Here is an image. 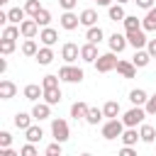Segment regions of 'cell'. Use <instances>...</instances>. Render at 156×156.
I'll return each mask as SVG.
<instances>
[{
	"instance_id": "6da1fadb",
	"label": "cell",
	"mask_w": 156,
	"mask_h": 156,
	"mask_svg": "<svg viewBox=\"0 0 156 156\" xmlns=\"http://www.w3.org/2000/svg\"><path fill=\"white\" fill-rule=\"evenodd\" d=\"M124 122L122 119H107L105 124H102V139H107V141H112V139H119L122 134H124Z\"/></svg>"
},
{
	"instance_id": "7a4b0ae2",
	"label": "cell",
	"mask_w": 156,
	"mask_h": 156,
	"mask_svg": "<svg viewBox=\"0 0 156 156\" xmlns=\"http://www.w3.org/2000/svg\"><path fill=\"white\" fill-rule=\"evenodd\" d=\"M51 134H54V141H58V144L68 141V136H71L68 122L61 119V117H54V119H51Z\"/></svg>"
},
{
	"instance_id": "3957f363",
	"label": "cell",
	"mask_w": 156,
	"mask_h": 156,
	"mask_svg": "<svg viewBox=\"0 0 156 156\" xmlns=\"http://www.w3.org/2000/svg\"><path fill=\"white\" fill-rule=\"evenodd\" d=\"M58 78L63 80V83H80L83 78H85V73H83V68L80 66H61V71H58Z\"/></svg>"
},
{
	"instance_id": "277c9868",
	"label": "cell",
	"mask_w": 156,
	"mask_h": 156,
	"mask_svg": "<svg viewBox=\"0 0 156 156\" xmlns=\"http://www.w3.org/2000/svg\"><path fill=\"white\" fill-rule=\"evenodd\" d=\"M117 63H119V58L112 51H107V54H100V58L95 61V71L98 73H110V71L117 68Z\"/></svg>"
},
{
	"instance_id": "5b68a950",
	"label": "cell",
	"mask_w": 156,
	"mask_h": 156,
	"mask_svg": "<svg viewBox=\"0 0 156 156\" xmlns=\"http://www.w3.org/2000/svg\"><path fill=\"white\" fill-rule=\"evenodd\" d=\"M144 117H146L144 107H132V110L124 112L122 122H124V127H136V124H144Z\"/></svg>"
},
{
	"instance_id": "8992f818",
	"label": "cell",
	"mask_w": 156,
	"mask_h": 156,
	"mask_svg": "<svg viewBox=\"0 0 156 156\" xmlns=\"http://www.w3.org/2000/svg\"><path fill=\"white\" fill-rule=\"evenodd\" d=\"M61 58H63L68 66H73V63L80 58V46L73 44V41H66V44L61 46Z\"/></svg>"
},
{
	"instance_id": "52a82bcc",
	"label": "cell",
	"mask_w": 156,
	"mask_h": 156,
	"mask_svg": "<svg viewBox=\"0 0 156 156\" xmlns=\"http://www.w3.org/2000/svg\"><path fill=\"white\" fill-rule=\"evenodd\" d=\"M107 44H110V51L112 54H122L124 49H127V34H119V32H115V34H110V39H107Z\"/></svg>"
},
{
	"instance_id": "ba28073f",
	"label": "cell",
	"mask_w": 156,
	"mask_h": 156,
	"mask_svg": "<svg viewBox=\"0 0 156 156\" xmlns=\"http://www.w3.org/2000/svg\"><path fill=\"white\" fill-rule=\"evenodd\" d=\"M58 24H61L66 32H73V29H78V24H80V15H73V12H63V15L58 17Z\"/></svg>"
},
{
	"instance_id": "9c48e42d",
	"label": "cell",
	"mask_w": 156,
	"mask_h": 156,
	"mask_svg": "<svg viewBox=\"0 0 156 156\" xmlns=\"http://www.w3.org/2000/svg\"><path fill=\"white\" fill-rule=\"evenodd\" d=\"M98 58H100V54H98V46L85 41V44L80 46V61H85V63H95Z\"/></svg>"
},
{
	"instance_id": "30bf717a",
	"label": "cell",
	"mask_w": 156,
	"mask_h": 156,
	"mask_svg": "<svg viewBox=\"0 0 156 156\" xmlns=\"http://www.w3.org/2000/svg\"><path fill=\"white\" fill-rule=\"evenodd\" d=\"M127 41H129V46H134V51H139V49H144V46L149 44V39H146L144 29H139V32H132V34H127Z\"/></svg>"
},
{
	"instance_id": "8fae6325",
	"label": "cell",
	"mask_w": 156,
	"mask_h": 156,
	"mask_svg": "<svg viewBox=\"0 0 156 156\" xmlns=\"http://www.w3.org/2000/svg\"><path fill=\"white\" fill-rule=\"evenodd\" d=\"M20 32H22V37H24V39H34L41 29H39V24H37L34 20H24V22L20 24Z\"/></svg>"
},
{
	"instance_id": "7c38bea8",
	"label": "cell",
	"mask_w": 156,
	"mask_h": 156,
	"mask_svg": "<svg viewBox=\"0 0 156 156\" xmlns=\"http://www.w3.org/2000/svg\"><path fill=\"white\" fill-rule=\"evenodd\" d=\"M39 41H41L44 46H54V44L58 41V32H56L54 27H44V29L39 32Z\"/></svg>"
},
{
	"instance_id": "4fadbf2b",
	"label": "cell",
	"mask_w": 156,
	"mask_h": 156,
	"mask_svg": "<svg viewBox=\"0 0 156 156\" xmlns=\"http://www.w3.org/2000/svg\"><path fill=\"white\" fill-rule=\"evenodd\" d=\"M24 98L29 100V102H39V98H44V88L41 85H37V83H29V85H24Z\"/></svg>"
},
{
	"instance_id": "5bb4252c",
	"label": "cell",
	"mask_w": 156,
	"mask_h": 156,
	"mask_svg": "<svg viewBox=\"0 0 156 156\" xmlns=\"http://www.w3.org/2000/svg\"><path fill=\"white\" fill-rule=\"evenodd\" d=\"M32 117H34L37 122L49 119V117H51V105H46V102H34V107H32Z\"/></svg>"
},
{
	"instance_id": "9a60e30c",
	"label": "cell",
	"mask_w": 156,
	"mask_h": 156,
	"mask_svg": "<svg viewBox=\"0 0 156 156\" xmlns=\"http://www.w3.org/2000/svg\"><path fill=\"white\" fill-rule=\"evenodd\" d=\"M88 110H90V107H88L85 102H80V100H78V102H73V105H71V117H73L76 122H85Z\"/></svg>"
},
{
	"instance_id": "2e32d148",
	"label": "cell",
	"mask_w": 156,
	"mask_h": 156,
	"mask_svg": "<svg viewBox=\"0 0 156 156\" xmlns=\"http://www.w3.org/2000/svg\"><path fill=\"white\" fill-rule=\"evenodd\" d=\"M15 95H17V85H15L12 80L2 78V80H0V98H2V100H10V98H15Z\"/></svg>"
},
{
	"instance_id": "e0dca14e",
	"label": "cell",
	"mask_w": 156,
	"mask_h": 156,
	"mask_svg": "<svg viewBox=\"0 0 156 156\" xmlns=\"http://www.w3.org/2000/svg\"><path fill=\"white\" fill-rule=\"evenodd\" d=\"M119 139H122V146H136V141H141V136H139V132L134 127H127Z\"/></svg>"
},
{
	"instance_id": "ac0fdd59",
	"label": "cell",
	"mask_w": 156,
	"mask_h": 156,
	"mask_svg": "<svg viewBox=\"0 0 156 156\" xmlns=\"http://www.w3.org/2000/svg\"><path fill=\"white\" fill-rule=\"evenodd\" d=\"M32 119H34V117H32V112H29V115H27V112H17L12 122H15V127H17V129L27 132V129L32 127Z\"/></svg>"
},
{
	"instance_id": "d6986e66",
	"label": "cell",
	"mask_w": 156,
	"mask_h": 156,
	"mask_svg": "<svg viewBox=\"0 0 156 156\" xmlns=\"http://www.w3.org/2000/svg\"><path fill=\"white\" fill-rule=\"evenodd\" d=\"M24 15H27V12H24V7H10V10H7V22L20 27V24L24 22Z\"/></svg>"
},
{
	"instance_id": "ffe728a7",
	"label": "cell",
	"mask_w": 156,
	"mask_h": 156,
	"mask_svg": "<svg viewBox=\"0 0 156 156\" xmlns=\"http://www.w3.org/2000/svg\"><path fill=\"white\" fill-rule=\"evenodd\" d=\"M117 73H119L122 78H134V76H136V66H134L132 61H119V63H117Z\"/></svg>"
},
{
	"instance_id": "44dd1931",
	"label": "cell",
	"mask_w": 156,
	"mask_h": 156,
	"mask_svg": "<svg viewBox=\"0 0 156 156\" xmlns=\"http://www.w3.org/2000/svg\"><path fill=\"white\" fill-rule=\"evenodd\" d=\"M146 100H149V95H146L141 88H134V90L129 93V102H132L134 107H144V105H146Z\"/></svg>"
},
{
	"instance_id": "7402d4cb",
	"label": "cell",
	"mask_w": 156,
	"mask_h": 156,
	"mask_svg": "<svg viewBox=\"0 0 156 156\" xmlns=\"http://www.w3.org/2000/svg\"><path fill=\"white\" fill-rule=\"evenodd\" d=\"M122 24H124V34H132V32L141 29V20H136V15H127Z\"/></svg>"
},
{
	"instance_id": "603a6c76",
	"label": "cell",
	"mask_w": 156,
	"mask_h": 156,
	"mask_svg": "<svg viewBox=\"0 0 156 156\" xmlns=\"http://www.w3.org/2000/svg\"><path fill=\"white\" fill-rule=\"evenodd\" d=\"M85 39H88V44H95V46H98V44L105 39V32H102V29L95 24V27H90V29L85 32Z\"/></svg>"
},
{
	"instance_id": "cb8c5ba5",
	"label": "cell",
	"mask_w": 156,
	"mask_h": 156,
	"mask_svg": "<svg viewBox=\"0 0 156 156\" xmlns=\"http://www.w3.org/2000/svg\"><path fill=\"white\" fill-rule=\"evenodd\" d=\"M34 58H37V63H39V66H49V63L54 61V51H51V46H41V49H39V54H37Z\"/></svg>"
},
{
	"instance_id": "d4e9b609",
	"label": "cell",
	"mask_w": 156,
	"mask_h": 156,
	"mask_svg": "<svg viewBox=\"0 0 156 156\" xmlns=\"http://www.w3.org/2000/svg\"><path fill=\"white\" fill-rule=\"evenodd\" d=\"M141 29L144 32H156V7H151L146 12V17L141 20Z\"/></svg>"
},
{
	"instance_id": "484cf974",
	"label": "cell",
	"mask_w": 156,
	"mask_h": 156,
	"mask_svg": "<svg viewBox=\"0 0 156 156\" xmlns=\"http://www.w3.org/2000/svg\"><path fill=\"white\" fill-rule=\"evenodd\" d=\"M107 17H110L112 22H124L127 12H124L122 5H110V7H107Z\"/></svg>"
},
{
	"instance_id": "4316f807",
	"label": "cell",
	"mask_w": 156,
	"mask_h": 156,
	"mask_svg": "<svg viewBox=\"0 0 156 156\" xmlns=\"http://www.w3.org/2000/svg\"><path fill=\"white\" fill-rule=\"evenodd\" d=\"M95 22H98V12H95V10H90V7H88V10H83V12H80V24H83V27H88V29H90V27H95Z\"/></svg>"
},
{
	"instance_id": "83f0119b",
	"label": "cell",
	"mask_w": 156,
	"mask_h": 156,
	"mask_svg": "<svg viewBox=\"0 0 156 156\" xmlns=\"http://www.w3.org/2000/svg\"><path fill=\"white\" fill-rule=\"evenodd\" d=\"M149 61H151V56H149V51H146V49H139V51H134V58H132V63H134L136 68H144V66H149Z\"/></svg>"
},
{
	"instance_id": "f1b7e54d",
	"label": "cell",
	"mask_w": 156,
	"mask_h": 156,
	"mask_svg": "<svg viewBox=\"0 0 156 156\" xmlns=\"http://www.w3.org/2000/svg\"><path fill=\"white\" fill-rule=\"evenodd\" d=\"M102 112H105L107 119H117V115H119V102H117V100H107V102L102 105Z\"/></svg>"
},
{
	"instance_id": "f546056e",
	"label": "cell",
	"mask_w": 156,
	"mask_h": 156,
	"mask_svg": "<svg viewBox=\"0 0 156 156\" xmlns=\"http://www.w3.org/2000/svg\"><path fill=\"white\" fill-rule=\"evenodd\" d=\"M24 136H27V141H29V144H37V141H41V139H44V129H41V127H37V124H32V127L24 132Z\"/></svg>"
},
{
	"instance_id": "4dcf8cb0",
	"label": "cell",
	"mask_w": 156,
	"mask_h": 156,
	"mask_svg": "<svg viewBox=\"0 0 156 156\" xmlns=\"http://www.w3.org/2000/svg\"><path fill=\"white\" fill-rule=\"evenodd\" d=\"M139 136H141V141H146V144H156V129H154L151 124H141Z\"/></svg>"
},
{
	"instance_id": "1f68e13d",
	"label": "cell",
	"mask_w": 156,
	"mask_h": 156,
	"mask_svg": "<svg viewBox=\"0 0 156 156\" xmlns=\"http://www.w3.org/2000/svg\"><path fill=\"white\" fill-rule=\"evenodd\" d=\"M61 88H51V90H44V102L46 105H58L61 102Z\"/></svg>"
},
{
	"instance_id": "d6a6232c",
	"label": "cell",
	"mask_w": 156,
	"mask_h": 156,
	"mask_svg": "<svg viewBox=\"0 0 156 156\" xmlns=\"http://www.w3.org/2000/svg\"><path fill=\"white\" fill-rule=\"evenodd\" d=\"M102 117H105L102 107H90V110H88V117H85V122H88V124H100V122H102Z\"/></svg>"
},
{
	"instance_id": "836d02e7",
	"label": "cell",
	"mask_w": 156,
	"mask_h": 156,
	"mask_svg": "<svg viewBox=\"0 0 156 156\" xmlns=\"http://www.w3.org/2000/svg\"><path fill=\"white\" fill-rule=\"evenodd\" d=\"M41 10H44V7L39 5V0H27V2H24V12L29 15V20H34Z\"/></svg>"
},
{
	"instance_id": "e575fe53",
	"label": "cell",
	"mask_w": 156,
	"mask_h": 156,
	"mask_svg": "<svg viewBox=\"0 0 156 156\" xmlns=\"http://www.w3.org/2000/svg\"><path fill=\"white\" fill-rule=\"evenodd\" d=\"M20 34H22V32H20L17 24H7V27H2V39H7V41H15Z\"/></svg>"
},
{
	"instance_id": "d590c367",
	"label": "cell",
	"mask_w": 156,
	"mask_h": 156,
	"mask_svg": "<svg viewBox=\"0 0 156 156\" xmlns=\"http://www.w3.org/2000/svg\"><path fill=\"white\" fill-rule=\"evenodd\" d=\"M22 54H24V56H37V54H39L37 41H34V39H24V44H22Z\"/></svg>"
},
{
	"instance_id": "8d00e7d4",
	"label": "cell",
	"mask_w": 156,
	"mask_h": 156,
	"mask_svg": "<svg viewBox=\"0 0 156 156\" xmlns=\"http://www.w3.org/2000/svg\"><path fill=\"white\" fill-rule=\"evenodd\" d=\"M34 22H37V24H39L41 29H44V27H49V22H51V12H49V10L44 7V10H41V12H39L37 17H34Z\"/></svg>"
},
{
	"instance_id": "74e56055",
	"label": "cell",
	"mask_w": 156,
	"mask_h": 156,
	"mask_svg": "<svg viewBox=\"0 0 156 156\" xmlns=\"http://www.w3.org/2000/svg\"><path fill=\"white\" fill-rule=\"evenodd\" d=\"M58 80H61L58 76H51V73H49V76H44V78H41V88H44V90L58 88Z\"/></svg>"
},
{
	"instance_id": "f35d334b",
	"label": "cell",
	"mask_w": 156,
	"mask_h": 156,
	"mask_svg": "<svg viewBox=\"0 0 156 156\" xmlns=\"http://www.w3.org/2000/svg\"><path fill=\"white\" fill-rule=\"evenodd\" d=\"M15 46H17L15 41H7V39H0V54H2V56H10V54L15 51Z\"/></svg>"
},
{
	"instance_id": "ab89813d",
	"label": "cell",
	"mask_w": 156,
	"mask_h": 156,
	"mask_svg": "<svg viewBox=\"0 0 156 156\" xmlns=\"http://www.w3.org/2000/svg\"><path fill=\"white\" fill-rule=\"evenodd\" d=\"M44 156H61V144H58V141L49 144V146L44 149Z\"/></svg>"
},
{
	"instance_id": "60d3db41",
	"label": "cell",
	"mask_w": 156,
	"mask_h": 156,
	"mask_svg": "<svg viewBox=\"0 0 156 156\" xmlns=\"http://www.w3.org/2000/svg\"><path fill=\"white\" fill-rule=\"evenodd\" d=\"M144 110H146V115H156V93H154V95H149V100H146Z\"/></svg>"
},
{
	"instance_id": "b9f144b4",
	"label": "cell",
	"mask_w": 156,
	"mask_h": 156,
	"mask_svg": "<svg viewBox=\"0 0 156 156\" xmlns=\"http://www.w3.org/2000/svg\"><path fill=\"white\" fill-rule=\"evenodd\" d=\"M12 144V134L10 132H0V149H10Z\"/></svg>"
},
{
	"instance_id": "7bdbcfd3",
	"label": "cell",
	"mask_w": 156,
	"mask_h": 156,
	"mask_svg": "<svg viewBox=\"0 0 156 156\" xmlns=\"http://www.w3.org/2000/svg\"><path fill=\"white\" fill-rule=\"evenodd\" d=\"M20 156H37V146L27 141V144H24V146L20 149Z\"/></svg>"
},
{
	"instance_id": "ee69618b",
	"label": "cell",
	"mask_w": 156,
	"mask_h": 156,
	"mask_svg": "<svg viewBox=\"0 0 156 156\" xmlns=\"http://www.w3.org/2000/svg\"><path fill=\"white\" fill-rule=\"evenodd\" d=\"M58 5L63 7V12H73V7L78 5V0H58Z\"/></svg>"
},
{
	"instance_id": "f6af8a7d",
	"label": "cell",
	"mask_w": 156,
	"mask_h": 156,
	"mask_svg": "<svg viewBox=\"0 0 156 156\" xmlns=\"http://www.w3.org/2000/svg\"><path fill=\"white\" fill-rule=\"evenodd\" d=\"M117 156H136V149H134V146H122Z\"/></svg>"
},
{
	"instance_id": "bcb514c9",
	"label": "cell",
	"mask_w": 156,
	"mask_h": 156,
	"mask_svg": "<svg viewBox=\"0 0 156 156\" xmlns=\"http://www.w3.org/2000/svg\"><path fill=\"white\" fill-rule=\"evenodd\" d=\"M134 2H136V7H141V10H146V12L154 7V0H134Z\"/></svg>"
},
{
	"instance_id": "7dc6e473",
	"label": "cell",
	"mask_w": 156,
	"mask_h": 156,
	"mask_svg": "<svg viewBox=\"0 0 156 156\" xmlns=\"http://www.w3.org/2000/svg\"><path fill=\"white\" fill-rule=\"evenodd\" d=\"M146 51H149V56H151V58H156V39H149Z\"/></svg>"
},
{
	"instance_id": "c3c4849f",
	"label": "cell",
	"mask_w": 156,
	"mask_h": 156,
	"mask_svg": "<svg viewBox=\"0 0 156 156\" xmlns=\"http://www.w3.org/2000/svg\"><path fill=\"white\" fill-rule=\"evenodd\" d=\"M0 156H20V151H15V149H0Z\"/></svg>"
},
{
	"instance_id": "681fc988",
	"label": "cell",
	"mask_w": 156,
	"mask_h": 156,
	"mask_svg": "<svg viewBox=\"0 0 156 156\" xmlns=\"http://www.w3.org/2000/svg\"><path fill=\"white\" fill-rule=\"evenodd\" d=\"M7 71V58H0V73Z\"/></svg>"
},
{
	"instance_id": "f907efd6",
	"label": "cell",
	"mask_w": 156,
	"mask_h": 156,
	"mask_svg": "<svg viewBox=\"0 0 156 156\" xmlns=\"http://www.w3.org/2000/svg\"><path fill=\"white\" fill-rule=\"evenodd\" d=\"M95 2H98L100 7H110V5H112V0H95Z\"/></svg>"
},
{
	"instance_id": "816d5d0a",
	"label": "cell",
	"mask_w": 156,
	"mask_h": 156,
	"mask_svg": "<svg viewBox=\"0 0 156 156\" xmlns=\"http://www.w3.org/2000/svg\"><path fill=\"white\" fill-rule=\"evenodd\" d=\"M124 2H129V0H117V5H124Z\"/></svg>"
},
{
	"instance_id": "f5cc1de1",
	"label": "cell",
	"mask_w": 156,
	"mask_h": 156,
	"mask_svg": "<svg viewBox=\"0 0 156 156\" xmlns=\"http://www.w3.org/2000/svg\"><path fill=\"white\" fill-rule=\"evenodd\" d=\"M7 2H10V0H0V5H7Z\"/></svg>"
},
{
	"instance_id": "db71d44e",
	"label": "cell",
	"mask_w": 156,
	"mask_h": 156,
	"mask_svg": "<svg viewBox=\"0 0 156 156\" xmlns=\"http://www.w3.org/2000/svg\"><path fill=\"white\" fill-rule=\"evenodd\" d=\"M80 156H90V154H80Z\"/></svg>"
},
{
	"instance_id": "11a10c76",
	"label": "cell",
	"mask_w": 156,
	"mask_h": 156,
	"mask_svg": "<svg viewBox=\"0 0 156 156\" xmlns=\"http://www.w3.org/2000/svg\"><path fill=\"white\" fill-rule=\"evenodd\" d=\"M37 156H39V154H37Z\"/></svg>"
}]
</instances>
